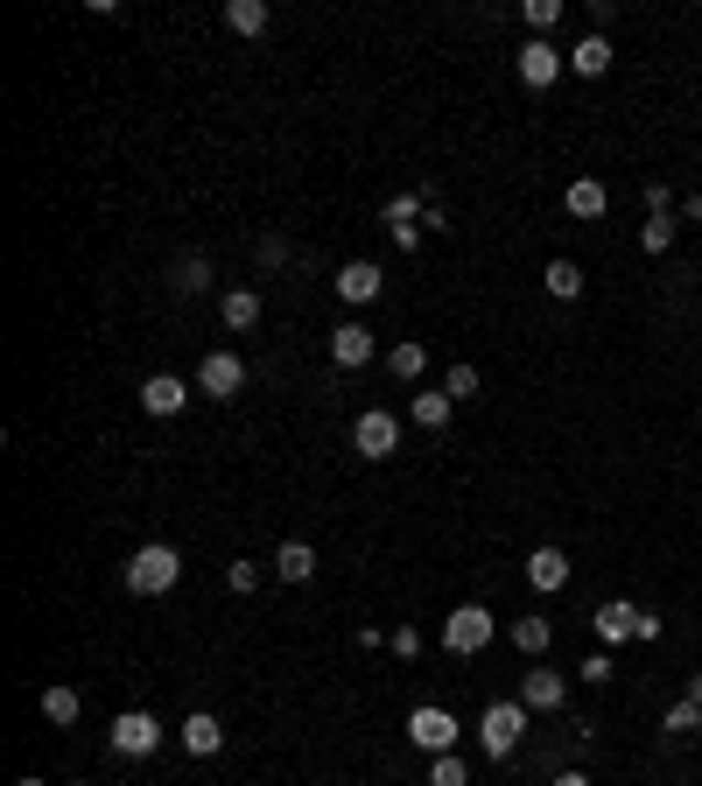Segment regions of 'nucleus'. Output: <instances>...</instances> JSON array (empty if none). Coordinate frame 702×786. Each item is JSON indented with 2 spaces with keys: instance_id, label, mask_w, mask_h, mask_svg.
<instances>
[{
  "instance_id": "cd10ccee",
  "label": "nucleus",
  "mask_w": 702,
  "mask_h": 786,
  "mask_svg": "<svg viewBox=\"0 0 702 786\" xmlns=\"http://www.w3.org/2000/svg\"><path fill=\"white\" fill-rule=\"evenodd\" d=\"M695 731H702V709H695L689 696H681V702L668 709V737H695Z\"/></svg>"
},
{
  "instance_id": "393cba45",
  "label": "nucleus",
  "mask_w": 702,
  "mask_h": 786,
  "mask_svg": "<svg viewBox=\"0 0 702 786\" xmlns=\"http://www.w3.org/2000/svg\"><path fill=\"white\" fill-rule=\"evenodd\" d=\"M548 639H555V625H548V618H520V625H514V646H520V654H548Z\"/></svg>"
},
{
  "instance_id": "a211bd4d",
  "label": "nucleus",
  "mask_w": 702,
  "mask_h": 786,
  "mask_svg": "<svg viewBox=\"0 0 702 786\" xmlns=\"http://www.w3.org/2000/svg\"><path fill=\"white\" fill-rule=\"evenodd\" d=\"M569 71H583V78H604V71H612V43H604V35H583V43L569 50Z\"/></svg>"
},
{
  "instance_id": "473e14b6",
  "label": "nucleus",
  "mask_w": 702,
  "mask_h": 786,
  "mask_svg": "<svg viewBox=\"0 0 702 786\" xmlns=\"http://www.w3.org/2000/svg\"><path fill=\"white\" fill-rule=\"evenodd\" d=\"M253 260H260V267H268V274H274V267H281V260H289V246H281V239L268 233V239H260V246H253Z\"/></svg>"
},
{
  "instance_id": "5701e85b",
  "label": "nucleus",
  "mask_w": 702,
  "mask_h": 786,
  "mask_svg": "<svg viewBox=\"0 0 702 786\" xmlns=\"http://www.w3.org/2000/svg\"><path fill=\"white\" fill-rule=\"evenodd\" d=\"M176 289H183V295L212 289V260H204V254H183V260H176Z\"/></svg>"
},
{
  "instance_id": "c85d7f7f",
  "label": "nucleus",
  "mask_w": 702,
  "mask_h": 786,
  "mask_svg": "<svg viewBox=\"0 0 702 786\" xmlns=\"http://www.w3.org/2000/svg\"><path fill=\"white\" fill-rule=\"evenodd\" d=\"M520 14H527V29H541V35H548V29L562 22V0H527Z\"/></svg>"
},
{
  "instance_id": "58836bf2",
  "label": "nucleus",
  "mask_w": 702,
  "mask_h": 786,
  "mask_svg": "<svg viewBox=\"0 0 702 786\" xmlns=\"http://www.w3.org/2000/svg\"><path fill=\"white\" fill-rule=\"evenodd\" d=\"M14 786H43V779H14Z\"/></svg>"
},
{
  "instance_id": "f257e3e1",
  "label": "nucleus",
  "mask_w": 702,
  "mask_h": 786,
  "mask_svg": "<svg viewBox=\"0 0 702 786\" xmlns=\"http://www.w3.org/2000/svg\"><path fill=\"white\" fill-rule=\"evenodd\" d=\"M176 577H183V554L162 548V541L134 548V562H127V590L134 597H162V590H176Z\"/></svg>"
},
{
  "instance_id": "f3484780",
  "label": "nucleus",
  "mask_w": 702,
  "mask_h": 786,
  "mask_svg": "<svg viewBox=\"0 0 702 786\" xmlns=\"http://www.w3.org/2000/svg\"><path fill=\"white\" fill-rule=\"evenodd\" d=\"M562 204H569V218H604V204H612V197H604L597 176H576V183L562 190Z\"/></svg>"
},
{
  "instance_id": "c756f323",
  "label": "nucleus",
  "mask_w": 702,
  "mask_h": 786,
  "mask_svg": "<svg viewBox=\"0 0 702 786\" xmlns=\"http://www.w3.org/2000/svg\"><path fill=\"white\" fill-rule=\"evenodd\" d=\"M443 394H450V400H471V394H478V366H450Z\"/></svg>"
},
{
  "instance_id": "9b49d317",
  "label": "nucleus",
  "mask_w": 702,
  "mask_h": 786,
  "mask_svg": "<svg viewBox=\"0 0 702 786\" xmlns=\"http://www.w3.org/2000/svg\"><path fill=\"white\" fill-rule=\"evenodd\" d=\"M331 358H337L345 373H358V366L372 358V331H366V323H337V331H331Z\"/></svg>"
},
{
  "instance_id": "7ed1b4c3",
  "label": "nucleus",
  "mask_w": 702,
  "mask_h": 786,
  "mask_svg": "<svg viewBox=\"0 0 702 786\" xmlns=\"http://www.w3.org/2000/svg\"><path fill=\"white\" fill-rule=\"evenodd\" d=\"M443 646H450V654H485V646H492V611L485 604H457L450 625H443Z\"/></svg>"
},
{
  "instance_id": "0eeeda50",
  "label": "nucleus",
  "mask_w": 702,
  "mask_h": 786,
  "mask_svg": "<svg viewBox=\"0 0 702 786\" xmlns=\"http://www.w3.org/2000/svg\"><path fill=\"white\" fill-rule=\"evenodd\" d=\"M197 387L212 394V400H233L246 387V366H239V352H204V366H197Z\"/></svg>"
},
{
  "instance_id": "6e6552de",
  "label": "nucleus",
  "mask_w": 702,
  "mask_h": 786,
  "mask_svg": "<svg viewBox=\"0 0 702 786\" xmlns=\"http://www.w3.org/2000/svg\"><path fill=\"white\" fill-rule=\"evenodd\" d=\"M555 78H562V50L548 43V35H534V43L520 50V85H534V91H548V85H555Z\"/></svg>"
},
{
  "instance_id": "39448f33",
  "label": "nucleus",
  "mask_w": 702,
  "mask_h": 786,
  "mask_svg": "<svg viewBox=\"0 0 702 786\" xmlns=\"http://www.w3.org/2000/svg\"><path fill=\"white\" fill-rule=\"evenodd\" d=\"M393 443H401V421H393L387 408H366V414L352 421V450L372 456V464H379V456H393Z\"/></svg>"
},
{
  "instance_id": "ddd939ff",
  "label": "nucleus",
  "mask_w": 702,
  "mask_h": 786,
  "mask_svg": "<svg viewBox=\"0 0 702 786\" xmlns=\"http://www.w3.org/2000/svg\"><path fill=\"white\" fill-rule=\"evenodd\" d=\"M527 583H534L541 597H555V590L569 583V554L562 548H534V554H527Z\"/></svg>"
},
{
  "instance_id": "2eb2a0df",
  "label": "nucleus",
  "mask_w": 702,
  "mask_h": 786,
  "mask_svg": "<svg viewBox=\"0 0 702 786\" xmlns=\"http://www.w3.org/2000/svg\"><path fill=\"white\" fill-rule=\"evenodd\" d=\"M183 400H190V387H183L176 373H155V379L141 387V408H148V414H183Z\"/></svg>"
},
{
  "instance_id": "f704fd0d",
  "label": "nucleus",
  "mask_w": 702,
  "mask_h": 786,
  "mask_svg": "<svg viewBox=\"0 0 702 786\" xmlns=\"http://www.w3.org/2000/svg\"><path fill=\"white\" fill-rule=\"evenodd\" d=\"M393 654H401V660H414V654H422V632H414V625H401V632H393Z\"/></svg>"
},
{
  "instance_id": "f8f14e48",
  "label": "nucleus",
  "mask_w": 702,
  "mask_h": 786,
  "mask_svg": "<svg viewBox=\"0 0 702 786\" xmlns=\"http://www.w3.org/2000/svg\"><path fill=\"white\" fill-rule=\"evenodd\" d=\"M176 737H183V752H190V758H212L218 744H225V723L212 717V709H197V717H183V731H176Z\"/></svg>"
},
{
  "instance_id": "9d476101",
  "label": "nucleus",
  "mask_w": 702,
  "mask_h": 786,
  "mask_svg": "<svg viewBox=\"0 0 702 786\" xmlns=\"http://www.w3.org/2000/svg\"><path fill=\"white\" fill-rule=\"evenodd\" d=\"M520 702H527V709H541V717H555V709L569 702V688H562V675L534 667V675H520Z\"/></svg>"
},
{
  "instance_id": "dca6fc26",
  "label": "nucleus",
  "mask_w": 702,
  "mask_h": 786,
  "mask_svg": "<svg viewBox=\"0 0 702 786\" xmlns=\"http://www.w3.org/2000/svg\"><path fill=\"white\" fill-rule=\"evenodd\" d=\"M274 577H281V583H310V577H316V548H310V541H281V548H274Z\"/></svg>"
},
{
  "instance_id": "4c0bfd02",
  "label": "nucleus",
  "mask_w": 702,
  "mask_h": 786,
  "mask_svg": "<svg viewBox=\"0 0 702 786\" xmlns=\"http://www.w3.org/2000/svg\"><path fill=\"white\" fill-rule=\"evenodd\" d=\"M689 702H695V709H702V675H689Z\"/></svg>"
},
{
  "instance_id": "b1692460",
  "label": "nucleus",
  "mask_w": 702,
  "mask_h": 786,
  "mask_svg": "<svg viewBox=\"0 0 702 786\" xmlns=\"http://www.w3.org/2000/svg\"><path fill=\"white\" fill-rule=\"evenodd\" d=\"M422 366H429L422 344H393V352H387V373H393V379H422Z\"/></svg>"
},
{
  "instance_id": "423d86ee",
  "label": "nucleus",
  "mask_w": 702,
  "mask_h": 786,
  "mask_svg": "<svg viewBox=\"0 0 702 786\" xmlns=\"http://www.w3.org/2000/svg\"><path fill=\"white\" fill-rule=\"evenodd\" d=\"M408 737L422 744V752H450V744H457V717H450L443 702H422V709L408 717Z\"/></svg>"
},
{
  "instance_id": "c9c22d12",
  "label": "nucleus",
  "mask_w": 702,
  "mask_h": 786,
  "mask_svg": "<svg viewBox=\"0 0 702 786\" xmlns=\"http://www.w3.org/2000/svg\"><path fill=\"white\" fill-rule=\"evenodd\" d=\"M668 204H674L668 183H647V211H654V218H668Z\"/></svg>"
},
{
  "instance_id": "e433bc0d",
  "label": "nucleus",
  "mask_w": 702,
  "mask_h": 786,
  "mask_svg": "<svg viewBox=\"0 0 702 786\" xmlns=\"http://www.w3.org/2000/svg\"><path fill=\"white\" fill-rule=\"evenodd\" d=\"M548 786H591V779H583V773H555V779H548Z\"/></svg>"
},
{
  "instance_id": "20e7f679",
  "label": "nucleus",
  "mask_w": 702,
  "mask_h": 786,
  "mask_svg": "<svg viewBox=\"0 0 702 786\" xmlns=\"http://www.w3.org/2000/svg\"><path fill=\"white\" fill-rule=\"evenodd\" d=\"M162 744V723L148 717V709H120V717H112V752L120 758H148Z\"/></svg>"
},
{
  "instance_id": "72a5a7b5",
  "label": "nucleus",
  "mask_w": 702,
  "mask_h": 786,
  "mask_svg": "<svg viewBox=\"0 0 702 786\" xmlns=\"http://www.w3.org/2000/svg\"><path fill=\"white\" fill-rule=\"evenodd\" d=\"M612 675H618V667H612V654H591V660H583V681H597V688H604Z\"/></svg>"
},
{
  "instance_id": "aec40b11",
  "label": "nucleus",
  "mask_w": 702,
  "mask_h": 786,
  "mask_svg": "<svg viewBox=\"0 0 702 786\" xmlns=\"http://www.w3.org/2000/svg\"><path fill=\"white\" fill-rule=\"evenodd\" d=\"M541 281H548V295H555V302H576V295H583V267H576V260H548Z\"/></svg>"
},
{
  "instance_id": "2f4dec72",
  "label": "nucleus",
  "mask_w": 702,
  "mask_h": 786,
  "mask_svg": "<svg viewBox=\"0 0 702 786\" xmlns=\"http://www.w3.org/2000/svg\"><path fill=\"white\" fill-rule=\"evenodd\" d=\"M225 583H233L239 597H246V590H260V562H233V569H225Z\"/></svg>"
},
{
  "instance_id": "412c9836",
  "label": "nucleus",
  "mask_w": 702,
  "mask_h": 786,
  "mask_svg": "<svg viewBox=\"0 0 702 786\" xmlns=\"http://www.w3.org/2000/svg\"><path fill=\"white\" fill-rule=\"evenodd\" d=\"M225 22H233L239 35H268V0H233V8H225Z\"/></svg>"
},
{
  "instance_id": "f03ea898",
  "label": "nucleus",
  "mask_w": 702,
  "mask_h": 786,
  "mask_svg": "<svg viewBox=\"0 0 702 786\" xmlns=\"http://www.w3.org/2000/svg\"><path fill=\"white\" fill-rule=\"evenodd\" d=\"M527 731V702H485V717H478V744H485V758H506L520 744Z\"/></svg>"
},
{
  "instance_id": "7c9ffc66",
  "label": "nucleus",
  "mask_w": 702,
  "mask_h": 786,
  "mask_svg": "<svg viewBox=\"0 0 702 786\" xmlns=\"http://www.w3.org/2000/svg\"><path fill=\"white\" fill-rule=\"evenodd\" d=\"M639 246H647V254H668V246H674V225H668V218H647V233H639Z\"/></svg>"
},
{
  "instance_id": "1a4fd4ad",
  "label": "nucleus",
  "mask_w": 702,
  "mask_h": 786,
  "mask_svg": "<svg viewBox=\"0 0 702 786\" xmlns=\"http://www.w3.org/2000/svg\"><path fill=\"white\" fill-rule=\"evenodd\" d=\"M591 625H597L604 646H612V639H633V632H639V604H633V597H612V604L591 611Z\"/></svg>"
},
{
  "instance_id": "a878e982",
  "label": "nucleus",
  "mask_w": 702,
  "mask_h": 786,
  "mask_svg": "<svg viewBox=\"0 0 702 786\" xmlns=\"http://www.w3.org/2000/svg\"><path fill=\"white\" fill-rule=\"evenodd\" d=\"M429 786H471V765H464L457 752H435V765H429Z\"/></svg>"
},
{
  "instance_id": "6ab92c4d",
  "label": "nucleus",
  "mask_w": 702,
  "mask_h": 786,
  "mask_svg": "<svg viewBox=\"0 0 702 786\" xmlns=\"http://www.w3.org/2000/svg\"><path fill=\"white\" fill-rule=\"evenodd\" d=\"M450 408H457V400H450V394H414V400H408V414L422 421L429 435H443V429H450Z\"/></svg>"
},
{
  "instance_id": "4468645a",
  "label": "nucleus",
  "mask_w": 702,
  "mask_h": 786,
  "mask_svg": "<svg viewBox=\"0 0 702 786\" xmlns=\"http://www.w3.org/2000/svg\"><path fill=\"white\" fill-rule=\"evenodd\" d=\"M337 295L358 302V310L379 302V267H372V260H345V267H337Z\"/></svg>"
},
{
  "instance_id": "bb28decb",
  "label": "nucleus",
  "mask_w": 702,
  "mask_h": 786,
  "mask_svg": "<svg viewBox=\"0 0 702 786\" xmlns=\"http://www.w3.org/2000/svg\"><path fill=\"white\" fill-rule=\"evenodd\" d=\"M43 717L50 723H78V688H43Z\"/></svg>"
},
{
  "instance_id": "4be33fe9",
  "label": "nucleus",
  "mask_w": 702,
  "mask_h": 786,
  "mask_svg": "<svg viewBox=\"0 0 702 786\" xmlns=\"http://www.w3.org/2000/svg\"><path fill=\"white\" fill-rule=\"evenodd\" d=\"M225 323H233V331H253V323H260V295L233 289V295H225Z\"/></svg>"
}]
</instances>
